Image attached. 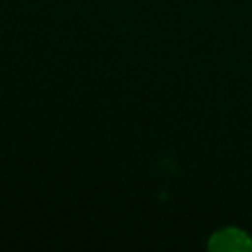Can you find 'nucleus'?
I'll list each match as a JSON object with an SVG mask.
<instances>
[{
  "instance_id": "f257e3e1",
  "label": "nucleus",
  "mask_w": 252,
  "mask_h": 252,
  "mask_svg": "<svg viewBox=\"0 0 252 252\" xmlns=\"http://www.w3.org/2000/svg\"><path fill=\"white\" fill-rule=\"evenodd\" d=\"M207 248L213 252H252V238L240 228L226 226L211 234Z\"/></svg>"
}]
</instances>
